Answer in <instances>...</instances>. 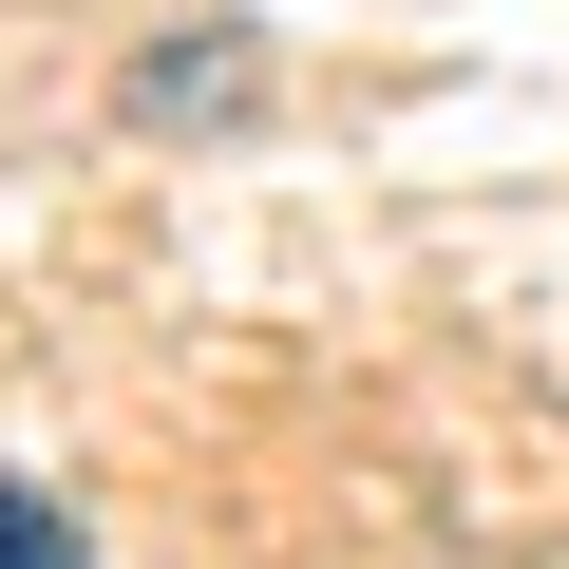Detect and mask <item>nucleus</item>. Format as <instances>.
<instances>
[{"mask_svg":"<svg viewBox=\"0 0 569 569\" xmlns=\"http://www.w3.org/2000/svg\"><path fill=\"white\" fill-rule=\"evenodd\" d=\"M0 569H96V550H77V531H58L39 493H20V475H0Z\"/></svg>","mask_w":569,"mask_h":569,"instance_id":"1","label":"nucleus"}]
</instances>
